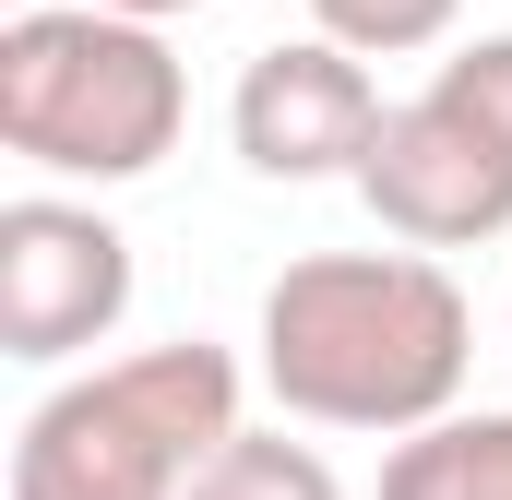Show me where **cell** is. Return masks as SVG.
<instances>
[{
	"label": "cell",
	"instance_id": "cell-10",
	"mask_svg": "<svg viewBox=\"0 0 512 500\" xmlns=\"http://www.w3.org/2000/svg\"><path fill=\"white\" fill-rule=\"evenodd\" d=\"M429 84H453V96H465V108H477V120L512 143V24H501V36H465V48H453Z\"/></svg>",
	"mask_w": 512,
	"mask_h": 500
},
{
	"label": "cell",
	"instance_id": "cell-3",
	"mask_svg": "<svg viewBox=\"0 0 512 500\" xmlns=\"http://www.w3.org/2000/svg\"><path fill=\"white\" fill-rule=\"evenodd\" d=\"M191 120V72L167 48V24H131L96 0H36L0 24V143L36 179H84L120 191L143 167H167V143Z\"/></svg>",
	"mask_w": 512,
	"mask_h": 500
},
{
	"label": "cell",
	"instance_id": "cell-6",
	"mask_svg": "<svg viewBox=\"0 0 512 500\" xmlns=\"http://www.w3.org/2000/svg\"><path fill=\"white\" fill-rule=\"evenodd\" d=\"M382 84H370V60L358 48H334V36H274L239 60V96H227V143H239V167L251 179H358L370 167V143H382Z\"/></svg>",
	"mask_w": 512,
	"mask_h": 500
},
{
	"label": "cell",
	"instance_id": "cell-11",
	"mask_svg": "<svg viewBox=\"0 0 512 500\" xmlns=\"http://www.w3.org/2000/svg\"><path fill=\"white\" fill-rule=\"evenodd\" d=\"M96 12H131V24H179V12H203V0H96Z\"/></svg>",
	"mask_w": 512,
	"mask_h": 500
},
{
	"label": "cell",
	"instance_id": "cell-5",
	"mask_svg": "<svg viewBox=\"0 0 512 500\" xmlns=\"http://www.w3.org/2000/svg\"><path fill=\"white\" fill-rule=\"evenodd\" d=\"M358 203L382 215L393 250H477L512 227V143L453 84H417V96H393L382 143H370V167H358Z\"/></svg>",
	"mask_w": 512,
	"mask_h": 500
},
{
	"label": "cell",
	"instance_id": "cell-2",
	"mask_svg": "<svg viewBox=\"0 0 512 500\" xmlns=\"http://www.w3.org/2000/svg\"><path fill=\"white\" fill-rule=\"evenodd\" d=\"M239 358L179 334V346H131L108 370L48 381L12 429V477L0 500H191V477L239 441Z\"/></svg>",
	"mask_w": 512,
	"mask_h": 500
},
{
	"label": "cell",
	"instance_id": "cell-12",
	"mask_svg": "<svg viewBox=\"0 0 512 500\" xmlns=\"http://www.w3.org/2000/svg\"><path fill=\"white\" fill-rule=\"evenodd\" d=\"M12 12H36V0H12Z\"/></svg>",
	"mask_w": 512,
	"mask_h": 500
},
{
	"label": "cell",
	"instance_id": "cell-7",
	"mask_svg": "<svg viewBox=\"0 0 512 500\" xmlns=\"http://www.w3.org/2000/svg\"><path fill=\"white\" fill-rule=\"evenodd\" d=\"M382 500H512V405H453L382 453Z\"/></svg>",
	"mask_w": 512,
	"mask_h": 500
},
{
	"label": "cell",
	"instance_id": "cell-8",
	"mask_svg": "<svg viewBox=\"0 0 512 500\" xmlns=\"http://www.w3.org/2000/svg\"><path fill=\"white\" fill-rule=\"evenodd\" d=\"M191 500H346V477H334L310 441H286V429H239V441L191 477Z\"/></svg>",
	"mask_w": 512,
	"mask_h": 500
},
{
	"label": "cell",
	"instance_id": "cell-1",
	"mask_svg": "<svg viewBox=\"0 0 512 500\" xmlns=\"http://www.w3.org/2000/svg\"><path fill=\"white\" fill-rule=\"evenodd\" d=\"M262 393L298 429L417 441L465 405L477 310L429 250H298L262 286Z\"/></svg>",
	"mask_w": 512,
	"mask_h": 500
},
{
	"label": "cell",
	"instance_id": "cell-9",
	"mask_svg": "<svg viewBox=\"0 0 512 500\" xmlns=\"http://www.w3.org/2000/svg\"><path fill=\"white\" fill-rule=\"evenodd\" d=\"M465 24V0H310V36L358 48V60H417Z\"/></svg>",
	"mask_w": 512,
	"mask_h": 500
},
{
	"label": "cell",
	"instance_id": "cell-4",
	"mask_svg": "<svg viewBox=\"0 0 512 500\" xmlns=\"http://www.w3.org/2000/svg\"><path fill=\"white\" fill-rule=\"evenodd\" d=\"M120 322H131V239L96 203L72 191L0 203V358L72 381V358H96Z\"/></svg>",
	"mask_w": 512,
	"mask_h": 500
}]
</instances>
